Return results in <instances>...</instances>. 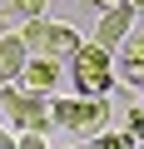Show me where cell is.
<instances>
[{
	"label": "cell",
	"mask_w": 144,
	"mask_h": 149,
	"mask_svg": "<svg viewBox=\"0 0 144 149\" xmlns=\"http://www.w3.org/2000/svg\"><path fill=\"white\" fill-rule=\"evenodd\" d=\"M70 85H75V95H90V100H99V95H109V85H114V70H109V50L104 45H75V55H70Z\"/></svg>",
	"instance_id": "obj_1"
},
{
	"label": "cell",
	"mask_w": 144,
	"mask_h": 149,
	"mask_svg": "<svg viewBox=\"0 0 144 149\" xmlns=\"http://www.w3.org/2000/svg\"><path fill=\"white\" fill-rule=\"evenodd\" d=\"M20 45L30 50V55H50V60H70V55H75V45H80V30L75 25H60V20H45V15H30L20 30Z\"/></svg>",
	"instance_id": "obj_2"
},
{
	"label": "cell",
	"mask_w": 144,
	"mask_h": 149,
	"mask_svg": "<svg viewBox=\"0 0 144 149\" xmlns=\"http://www.w3.org/2000/svg\"><path fill=\"white\" fill-rule=\"evenodd\" d=\"M109 124V100H90V95H75V100H50V129H70V134H99Z\"/></svg>",
	"instance_id": "obj_3"
},
{
	"label": "cell",
	"mask_w": 144,
	"mask_h": 149,
	"mask_svg": "<svg viewBox=\"0 0 144 149\" xmlns=\"http://www.w3.org/2000/svg\"><path fill=\"white\" fill-rule=\"evenodd\" d=\"M0 109L10 114L15 134H45V129H50V100L20 90L15 80H10V85H0Z\"/></svg>",
	"instance_id": "obj_4"
},
{
	"label": "cell",
	"mask_w": 144,
	"mask_h": 149,
	"mask_svg": "<svg viewBox=\"0 0 144 149\" xmlns=\"http://www.w3.org/2000/svg\"><path fill=\"white\" fill-rule=\"evenodd\" d=\"M60 60H50V55H30L25 65H20V74H15V85L20 90H30V95H55L60 90Z\"/></svg>",
	"instance_id": "obj_5"
},
{
	"label": "cell",
	"mask_w": 144,
	"mask_h": 149,
	"mask_svg": "<svg viewBox=\"0 0 144 149\" xmlns=\"http://www.w3.org/2000/svg\"><path fill=\"white\" fill-rule=\"evenodd\" d=\"M129 20H134V10H129V5H109V10H99V25H95V45L114 50V45L129 35Z\"/></svg>",
	"instance_id": "obj_6"
},
{
	"label": "cell",
	"mask_w": 144,
	"mask_h": 149,
	"mask_svg": "<svg viewBox=\"0 0 144 149\" xmlns=\"http://www.w3.org/2000/svg\"><path fill=\"white\" fill-rule=\"evenodd\" d=\"M119 80L144 85V35H124L119 40Z\"/></svg>",
	"instance_id": "obj_7"
},
{
	"label": "cell",
	"mask_w": 144,
	"mask_h": 149,
	"mask_svg": "<svg viewBox=\"0 0 144 149\" xmlns=\"http://www.w3.org/2000/svg\"><path fill=\"white\" fill-rule=\"evenodd\" d=\"M25 60H30V50L20 45V35H0V85H10Z\"/></svg>",
	"instance_id": "obj_8"
},
{
	"label": "cell",
	"mask_w": 144,
	"mask_h": 149,
	"mask_svg": "<svg viewBox=\"0 0 144 149\" xmlns=\"http://www.w3.org/2000/svg\"><path fill=\"white\" fill-rule=\"evenodd\" d=\"M129 144H134L129 134H104V129H99V134L90 139V149H129Z\"/></svg>",
	"instance_id": "obj_9"
},
{
	"label": "cell",
	"mask_w": 144,
	"mask_h": 149,
	"mask_svg": "<svg viewBox=\"0 0 144 149\" xmlns=\"http://www.w3.org/2000/svg\"><path fill=\"white\" fill-rule=\"evenodd\" d=\"M124 134H129V139H144V104H134V109H129V119H124Z\"/></svg>",
	"instance_id": "obj_10"
},
{
	"label": "cell",
	"mask_w": 144,
	"mask_h": 149,
	"mask_svg": "<svg viewBox=\"0 0 144 149\" xmlns=\"http://www.w3.org/2000/svg\"><path fill=\"white\" fill-rule=\"evenodd\" d=\"M45 5H50V0H10V10L25 15V20H30V15H45Z\"/></svg>",
	"instance_id": "obj_11"
},
{
	"label": "cell",
	"mask_w": 144,
	"mask_h": 149,
	"mask_svg": "<svg viewBox=\"0 0 144 149\" xmlns=\"http://www.w3.org/2000/svg\"><path fill=\"white\" fill-rule=\"evenodd\" d=\"M15 149H50L45 134H15Z\"/></svg>",
	"instance_id": "obj_12"
},
{
	"label": "cell",
	"mask_w": 144,
	"mask_h": 149,
	"mask_svg": "<svg viewBox=\"0 0 144 149\" xmlns=\"http://www.w3.org/2000/svg\"><path fill=\"white\" fill-rule=\"evenodd\" d=\"M0 149H15V134L10 129H0Z\"/></svg>",
	"instance_id": "obj_13"
},
{
	"label": "cell",
	"mask_w": 144,
	"mask_h": 149,
	"mask_svg": "<svg viewBox=\"0 0 144 149\" xmlns=\"http://www.w3.org/2000/svg\"><path fill=\"white\" fill-rule=\"evenodd\" d=\"M90 5H95V10H109V5H119V0H90Z\"/></svg>",
	"instance_id": "obj_14"
},
{
	"label": "cell",
	"mask_w": 144,
	"mask_h": 149,
	"mask_svg": "<svg viewBox=\"0 0 144 149\" xmlns=\"http://www.w3.org/2000/svg\"><path fill=\"white\" fill-rule=\"evenodd\" d=\"M119 5H129V10H144V0H119Z\"/></svg>",
	"instance_id": "obj_15"
},
{
	"label": "cell",
	"mask_w": 144,
	"mask_h": 149,
	"mask_svg": "<svg viewBox=\"0 0 144 149\" xmlns=\"http://www.w3.org/2000/svg\"><path fill=\"white\" fill-rule=\"evenodd\" d=\"M129 149H144V139H134V144H129Z\"/></svg>",
	"instance_id": "obj_16"
},
{
	"label": "cell",
	"mask_w": 144,
	"mask_h": 149,
	"mask_svg": "<svg viewBox=\"0 0 144 149\" xmlns=\"http://www.w3.org/2000/svg\"><path fill=\"white\" fill-rule=\"evenodd\" d=\"M80 149H90V144H80Z\"/></svg>",
	"instance_id": "obj_17"
},
{
	"label": "cell",
	"mask_w": 144,
	"mask_h": 149,
	"mask_svg": "<svg viewBox=\"0 0 144 149\" xmlns=\"http://www.w3.org/2000/svg\"><path fill=\"white\" fill-rule=\"evenodd\" d=\"M139 95H144V85H139Z\"/></svg>",
	"instance_id": "obj_18"
}]
</instances>
